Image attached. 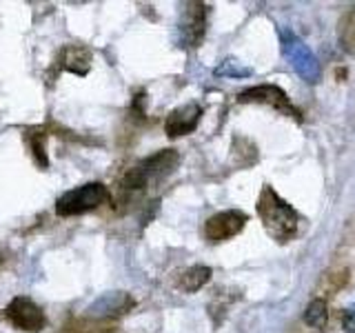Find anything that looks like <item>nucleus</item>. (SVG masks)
Masks as SVG:
<instances>
[{
    "label": "nucleus",
    "instance_id": "1",
    "mask_svg": "<svg viewBox=\"0 0 355 333\" xmlns=\"http://www.w3.org/2000/svg\"><path fill=\"white\" fill-rule=\"evenodd\" d=\"M258 216L266 233L277 242H288L297 236L300 216L297 211L280 198L273 187L264 185L258 198Z\"/></svg>",
    "mask_w": 355,
    "mask_h": 333
},
{
    "label": "nucleus",
    "instance_id": "2",
    "mask_svg": "<svg viewBox=\"0 0 355 333\" xmlns=\"http://www.w3.org/2000/svg\"><path fill=\"white\" fill-rule=\"evenodd\" d=\"M178 164H180V153L175 149H162L149 155L140 164H136L133 169H129L125 178H122V189H127V191H140L149 182L162 180V178L173 173Z\"/></svg>",
    "mask_w": 355,
    "mask_h": 333
},
{
    "label": "nucleus",
    "instance_id": "3",
    "mask_svg": "<svg viewBox=\"0 0 355 333\" xmlns=\"http://www.w3.org/2000/svg\"><path fill=\"white\" fill-rule=\"evenodd\" d=\"M109 200V189L103 182H87L64 191L58 200H55V214L62 218L69 216H83L103 207Z\"/></svg>",
    "mask_w": 355,
    "mask_h": 333
},
{
    "label": "nucleus",
    "instance_id": "4",
    "mask_svg": "<svg viewBox=\"0 0 355 333\" xmlns=\"http://www.w3.org/2000/svg\"><path fill=\"white\" fill-rule=\"evenodd\" d=\"M282 53L284 58L291 62L295 74L302 78L304 83L315 85L320 80V62L315 53L311 51L306 44L300 40L293 31H282Z\"/></svg>",
    "mask_w": 355,
    "mask_h": 333
},
{
    "label": "nucleus",
    "instance_id": "5",
    "mask_svg": "<svg viewBox=\"0 0 355 333\" xmlns=\"http://www.w3.org/2000/svg\"><path fill=\"white\" fill-rule=\"evenodd\" d=\"M5 318L9 320L11 327H16L25 333H38L44 329V322H47L42 309L33 302L31 298H25V296L11 300L5 309Z\"/></svg>",
    "mask_w": 355,
    "mask_h": 333
},
{
    "label": "nucleus",
    "instance_id": "6",
    "mask_svg": "<svg viewBox=\"0 0 355 333\" xmlns=\"http://www.w3.org/2000/svg\"><path fill=\"white\" fill-rule=\"evenodd\" d=\"M247 225V214H242L238 209H229V211H220V214L211 216L205 225V236L211 242H225L244 229Z\"/></svg>",
    "mask_w": 355,
    "mask_h": 333
},
{
    "label": "nucleus",
    "instance_id": "7",
    "mask_svg": "<svg viewBox=\"0 0 355 333\" xmlns=\"http://www.w3.org/2000/svg\"><path fill=\"white\" fill-rule=\"evenodd\" d=\"M205 25H207V7L202 3L184 5L182 20H180V25H178L182 47H196L205 36Z\"/></svg>",
    "mask_w": 355,
    "mask_h": 333
},
{
    "label": "nucleus",
    "instance_id": "8",
    "mask_svg": "<svg viewBox=\"0 0 355 333\" xmlns=\"http://www.w3.org/2000/svg\"><path fill=\"white\" fill-rule=\"evenodd\" d=\"M200 118H202V107L198 103H187L166 116L164 133L169 138H180L187 136V133H193L200 125Z\"/></svg>",
    "mask_w": 355,
    "mask_h": 333
},
{
    "label": "nucleus",
    "instance_id": "9",
    "mask_svg": "<svg viewBox=\"0 0 355 333\" xmlns=\"http://www.w3.org/2000/svg\"><path fill=\"white\" fill-rule=\"evenodd\" d=\"M240 103H260V105H271L277 111H284V114L291 116H300L297 109L291 105L288 96L282 92L280 87L275 85H258L251 89H244L240 94Z\"/></svg>",
    "mask_w": 355,
    "mask_h": 333
},
{
    "label": "nucleus",
    "instance_id": "10",
    "mask_svg": "<svg viewBox=\"0 0 355 333\" xmlns=\"http://www.w3.org/2000/svg\"><path fill=\"white\" fill-rule=\"evenodd\" d=\"M133 307V300L122 293V291H114V293H105L100 300L89 307V316H98V318H105V316H120V314H127V309Z\"/></svg>",
    "mask_w": 355,
    "mask_h": 333
},
{
    "label": "nucleus",
    "instance_id": "11",
    "mask_svg": "<svg viewBox=\"0 0 355 333\" xmlns=\"http://www.w3.org/2000/svg\"><path fill=\"white\" fill-rule=\"evenodd\" d=\"M60 62L67 71L85 76L89 71V67H92V53H89L85 47H80V44H69V47H64V51L60 56Z\"/></svg>",
    "mask_w": 355,
    "mask_h": 333
},
{
    "label": "nucleus",
    "instance_id": "12",
    "mask_svg": "<svg viewBox=\"0 0 355 333\" xmlns=\"http://www.w3.org/2000/svg\"><path fill=\"white\" fill-rule=\"evenodd\" d=\"M209 280H211V269H209V266L196 264V266H189V269L180 275V289H182V291H187V293H196Z\"/></svg>",
    "mask_w": 355,
    "mask_h": 333
},
{
    "label": "nucleus",
    "instance_id": "13",
    "mask_svg": "<svg viewBox=\"0 0 355 333\" xmlns=\"http://www.w3.org/2000/svg\"><path fill=\"white\" fill-rule=\"evenodd\" d=\"M216 78H249L253 76V69L247 65H242L236 58H227L225 62H220L216 69H214Z\"/></svg>",
    "mask_w": 355,
    "mask_h": 333
},
{
    "label": "nucleus",
    "instance_id": "14",
    "mask_svg": "<svg viewBox=\"0 0 355 333\" xmlns=\"http://www.w3.org/2000/svg\"><path fill=\"white\" fill-rule=\"evenodd\" d=\"M327 318H329V311H327V302L324 300H311V305L304 311V322L309 327H324L327 325Z\"/></svg>",
    "mask_w": 355,
    "mask_h": 333
},
{
    "label": "nucleus",
    "instance_id": "15",
    "mask_svg": "<svg viewBox=\"0 0 355 333\" xmlns=\"http://www.w3.org/2000/svg\"><path fill=\"white\" fill-rule=\"evenodd\" d=\"M342 325H344V331H347V333H355V302L344 309Z\"/></svg>",
    "mask_w": 355,
    "mask_h": 333
}]
</instances>
